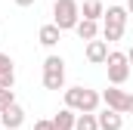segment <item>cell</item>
I'll return each instance as SVG.
<instances>
[{"instance_id":"6da1fadb","label":"cell","mask_w":133,"mask_h":130,"mask_svg":"<svg viewBox=\"0 0 133 130\" xmlns=\"http://www.w3.org/2000/svg\"><path fill=\"white\" fill-rule=\"evenodd\" d=\"M102 102V93L90 90V87H68L65 90V105L74 112H96Z\"/></svg>"},{"instance_id":"7a4b0ae2","label":"cell","mask_w":133,"mask_h":130,"mask_svg":"<svg viewBox=\"0 0 133 130\" xmlns=\"http://www.w3.org/2000/svg\"><path fill=\"white\" fill-rule=\"evenodd\" d=\"M127 6H108L105 9V25H102V37L108 40V43H115V40H121L124 37V28H127Z\"/></svg>"},{"instance_id":"3957f363","label":"cell","mask_w":133,"mask_h":130,"mask_svg":"<svg viewBox=\"0 0 133 130\" xmlns=\"http://www.w3.org/2000/svg\"><path fill=\"white\" fill-rule=\"evenodd\" d=\"M53 22L68 31V28H74L77 22H81V6H77V0H56L53 3Z\"/></svg>"},{"instance_id":"277c9868","label":"cell","mask_w":133,"mask_h":130,"mask_svg":"<svg viewBox=\"0 0 133 130\" xmlns=\"http://www.w3.org/2000/svg\"><path fill=\"white\" fill-rule=\"evenodd\" d=\"M43 87L46 90H62L65 87V59L62 56H46L43 59Z\"/></svg>"},{"instance_id":"5b68a950","label":"cell","mask_w":133,"mask_h":130,"mask_svg":"<svg viewBox=\"0 0 133 130\" xmlns=\"http://www.w3.org/2000/svg\"><path fill=\"white\" fill-rule=\"evenodd\" d=\"M105 68H108V81L121 87V84L130 77V59H127V53H108Z\"/></svg>"},{"instance_id":"8992f818","label":"cell","mask_w":133,"mask_h":130,"mask_svg":"<svg viewBox=\"0 0 133 130\" xmlns=\"http://www.w3.org/2000/svg\"><path fill=\"white\" fill-rule=\"evenodd\" d=\"M127 96H130V93H124V90H118V84H111V87L102 93V102H105L108 108H115V112H124V115H127Z\"/></svg>"},{"instance_id":"52a82bcc","label":"cell","mask_w":133,"mask_h":130,"mask_svg":"<svg viewBox=\"0 0 133 130\" xmlns=\"http://www.w3.org/2000/svg\"><path fill=\"white\" fill-rule=\"evenodd\" d=\"M96 121H99V130H121L124 127V112H115V108L105 105L96 115Z\"/></svg>"},{"instance_id":"ba28073f","label":"cell","mask_w":133,"mask_h":130,"mask_svg":"<svg viewBox=\"0 0 133 130\" xmlns=\"http://www.w3.org/2000/svg\"><path fill=\"white\" fill-rule=\"evenodd\" d=\"M0 121H3L6 130H19L22 124H25V108H22L19 102H12L6 112H0Z\"/></svg>"},{"instance_id":"9c48e42d","label":"cell","mask_w":133,"mask_h":130,"mask_svg":"<svg viewBox=\"0 0 133 130\" xmlns=\"http://www.w3.org/2000/svg\"><path fill=\"white\" fill-rule=\"evenodd\" d=\"M105 59H108V40H87V62L93 65H105Z\"/></svg>"},{"instance_id":"30bf717a","label":"cell","mask_w":133,"mask_h":130,"mask_svg":"<svg viewBox=\"0 0 133 130\" xmlns=\"http://www.w3.org/2000/svg\"><path fill=\"white\" fill-rule=\"evenodd\" d=\"M37 40H40V47H46V50H53L59 40H62V28L53 22V25H43L40 31H37Z\"/></svg>"},{"instance_id":"8fae6325","label":"cell","mask_w":133,"mask_h":130,"mask_svg":"<svg viewBox=\"0 0 133 130\" xmlns=\"http://www.w3.org/2000/svg\"><path fill=\"white\" fill-rule=\"evenodd\" d=\"M50 121H53V130H74V121H77V112L65 105V108H62L59 115H53Z\"/></svg>"},{"instance_id":"7c38bea8","label":"cell","mask_w":133,"mask_h":130,"mask_svg":"<svg viewBox=\"0 0 133 130\" xmlns=\"http://www.w3.org/2000/svg\"><path fill=\"white\" fill-rule=\"evenodd\" d=\"M16 84V68H12V59L6 53H0V87H12Z\"/></svg>"},{"instance_id":"4fadbf2b","label":"cell","mask_w":133,"mask_h":130,"mask_svg":"<svg viewBox=\"0 0 133 130\" xmlns=\"http://www.w3.org/2000/svg\"><path fill=\"white\" fill-rule=\"evenodd\" d=\"M74 31L81 40H93V37H99V22L96 19H81L77 25H74Z\"/></svg>"},{"instance_id":"5bb4252c","label":"cell","mask_w":133,"mask_h":130,"mask_svg":"<svg viewBox=\"0 0 133 130\" xmlns=\"http://www.w3.org/2000/svg\"><path fill=\"white\" fill-rule=\"evenodd\" d=\"M81 16H84V19H96V22H99L102 16H105V6H102V0H84V6H81Z\"/></svg>"},{"instance_id":"9a60e30c","label":"cell","mask_w":133,"mask_h":130,"mask_svg":"<svg viewBox=\"0 0 133 130\" xmlns=\"http://www.w3.org/2000/svg\"><path fill=\"white\" fill-rule=\"evenodd\" d=\"M74 130H99V121H96V112H77V121H74Z\"/></svg>"},{"instance_id":"2e32d148","label":"cell","mask_w":133,"mask_h":130,"mask_svg":"<svg viewBox=\"0 0 133 130\" xmlns=\"http://www.w3.org/2000/svg\"><path fill=\"white\" fill-rule=\"evenodd\" d=\"M12 102H16V93H12V87H0V112H6Z\"/></svg>"},{"instance_id":"e0dca14e","label":"cell","mask_w":133,"mask_h":130,"mask_svg":"<svg viewBox=\"0 0 133 130\" xmlns=\"http://www.w3.org/2000/svg\"><path fill=\"white\" fill-rule=\"evenodd\" d=\"M34 130H53V121H37Z\"/></svg>"},{"instance_id":"ac0fdd59","label":"cell","mask_w":133,"mask_h":130,"mask_svg":"<svg viewBox=\"0 0 133 130\" xmlns=\"http://www.w3.org/2000/svg\"><path fill=\"white\" fill-rule=\"evenodd\" d=\"M127 112H130V115H133V93H130V96H127Z\"/></svg>"},{"instance_id":"d6986e66","label":"cell","mask_w":133,"mask_h":130,"mask_svg":"<svg viewBox=\"0 0 133 130\" xmlns=\"http://www.w3.org/2000/svg\"><path fill=\"white\" fill-rule=\"evenodd\" d=\"M34 0H16V6H31Z\"/></svg>"},{"instance_id":"ffe728a7","label":"cell","mask_w":133,"mask_h":130,"mask_svg":"<svg viewBox=\"0 0 133 130\" xmlns=\"http://www.w3.org/2000/svg\"><path fill=\"white\" fill-rule=\"evenodd\" d=\"M127 12H130V16H133V0H127Z\"/></svg>"},{"instance_id":"44dd1931","label":"cell","mask_w":133,"mask_h":130,"mask_svg":"<svg viewBox=\"0 0 133 130\" xmlns=\"http://www.w3.org/2000/svg\"><path fill=\"white\" fill-rule=\"evenodd\" d=\"M127 59H130V65H133V47H130V50H127Z\"/></svg>"}]
</instances>
